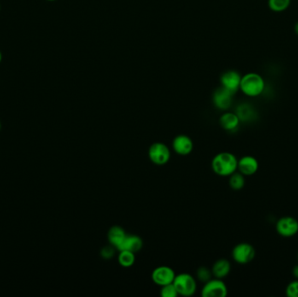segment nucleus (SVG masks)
<instances>
[{"label":"nucleus","instance_id":"nucleus-5","mask_svg":"<svg viewBox=\"0 0 298 297\" xmlns=\"http://www.w3.org/2000/svg\"><path fill=\"white\" fill-rule=\"evenodd\" d=\"M256 257V249L251 244L247 242L235 245L232 250V258L235 263L245 265L251 263Z\"/></svg>","mask_w":298,"mask_h":297},{"label":"nucleus","instance_id":"nucleus-15","mask_svg":"<svg viewBox=\"0 0 298 297\" xmlns=\"http://www.w3.org/2000/svg\"><path fill=\"white\" fill-rule=\"evenodd\" d=\"M231 270V264L227 259L217 260L212 267V275L215 278L224 279L229 275Z\"/></svg>","mask_w":298,"mask_h":297},{"label":"nucleus","instance_id":"nucleus-9","mask_svg":"<svg viewBox=\"0 0 298 297\" xmlns=\"http://www.w3.org/2000/svg\"><path fill=\"white\" fill-rule=\"evenodd\" d=\"M242 76L237 71L229 70L224 72L221 77V84L222 88L228 91L235 94L240 90Z\"/></svg>","mask_w":298,"mask_h":297},{"label":"nucleus","instance_id":"nucleus-28","mask_svg":"<svg viewBox=\"0 0 298 297\" xmlns=\"http://www.w3.org/2000/svg\"><path fill=\"white\" fill-rule=\"evenodd\" d=\"M47 1H55V0H47Z\"/></svg>","mask_w":298,"mask_h":297},{"label":"nucleus","instance_id":"nucleus-29","mask_svg":"<svg viewBox=\"0 0 298 297\" xmlns=\"http://www.w3.org/2000/svg\"><path fill=\"white\" fill-rule=\"evenodd\" d=\"M0 130H1V123H0Z\"/></svg>","mask_w":298,"mask_h":297},{"label":"nucleus","instance_id":"nucleus-8","mask_svg":"<svg viewBox=\"0 0 298 297\" xmlns=\"http://www.w3.org/2000/svg\"><path fill=\"white\" fill-rule=\"evenodd\" d=\"M176 275V273L172 268L168 266H160L157 267L153 270L151 277L152 281L155 284L162 287L165 285L173 283Z\"/></svg>","mask_w":298,"mask_h":297},{"label":"nucleus","instance_id":"nucleus-1","mask_svg":"<svg viewBox=\"0 0 298 297\" xmlns=\"http://www.w3.org/2000/svg\"><path fill=\"white\" fill-rule=\"evenodd\" d=\"M238 159L229 152H222L214 157L211 167L213 172L222 177H229L237 171Z\"/></svg>","mask_w":298,"mask_h":297},{"label":"nucleus","instance_id":"nucleus-19","mask_svg":"<svg viewBox=\"0 0 298 297\" xmlns=\"http://www.w3.org/2000/svg\"><path fill=\"white\" fill-rule=\"evenodd\" d=\"M229 183L233 190H241L244 188L245 176L240 172H235L229 176Z\"/></svg>","mask_w":298,"mask_h":297},{"label":"nucleus","instance_id":"nucleus-6","mask_svg":"<svg viewBox=\"0 0 298 297\" xmlns=\"http://www.w3.org/2000/svg\"><path fill=\"white\" fill-rule=\"evenodd\" d=\"M201 294L202 297H225L228 295V287L223 279H210L204 283Z\"/></svg>","mask_w":298,"mask_h":297},{"label":"nucleus","instance_id":"nucleus-14","mask_svg":"<svg viewBox=\"0 0 298 297\" xmlns=\"http://www.w3.org/2000/svg\"><path fill=\"white\" fill-rule=\"evenodd\" d=\"M219 123L225 131L234 132L238 129L241 120L236 113L226 112L220 117Z\"/></svg>","mask_w":298,"mask_h":297},{"label":"nucleus","instance_id":"nucleus-27","mask_svg":"<svg viewBox=\"0 0 298 297\" xmlns=\"http://www.w3.org/2000/svg\"><path fill=\"white\" fill-rule=\"evenodd\" d=\"M2 61V54H1V52H0V63Z\"/></svg>","mask_w":298,"mask_h":297},{"label":"nucleus","instance_id":"nucleus-24","mask_svg":"<svg viewBox=\"0 0 298 297\" xmlns=\"http://www.w3.org/2000/svg\"><path fill=\"white\" fill-rule=\"evenodd\" d=\"M116 247H113L111 244L108 246H105L102 247L101 250V257L103 259L110 260L113 258V256L115 254V251H116Z\"/></svg>","mask_w":298,"mask_h":297},{"label":"nucleus","instance_id":"nucleus-16","mask_svg":"<svg viewBox=\"0 0 298 297\" xmlns=\"http://www.w3.org/2000/svg\"><path fill=\"white\" fill-rule=\"evenodd\" d=\"M125 230L123 228L119 227V226H113L111 229L108 230L107 233V239L109 241V244L114 247H116L117 250L119 248L120 244L122 243V241L125 239Z\"/></svg>","mask_w":298,"mask_h":297},{"label":"nucleus","instance_id":"nucleus-30","mask_svg":"<svg viewBox=\"0 0 298 297\" xmlns=\"http://www.w3.org/2000/svg\"><path fill=\"white\" fill-rule=\"evenodd\" d=\"M297 260H298V254H297Z\"/></svg>","mask_w":298,"mask_h":297},{"label":"nucleus","instance_id":"nucleus-21","mask_svg":"<svg viewBox=\"0 0 298 297\" xmlns=\"http://www.w3.org/2000/svg\"><path fill=\"white\" fill-rule=\"evenodd\" d=\"M212 271L210 269H207V267H201L196 271V277L201 282H207L212 279Z\"/></svg>","mask_w":298,"mask_h":297},{"label":"nucleus","instance_id":"nucleus-3","mask_svg":"<svg viewBox=\"0 0 298 297\" xmlns=\"http://www.w3.org/2000/svg\"><path fill=\"white\" fill-rule=\"evenodd\" d=\"M173 284L182 296H192L197 290V283L195 277L188 273H181L176 275Z\"/></svg>","mask_w":298,"mask_h":297},{"label":"nucleus","instance_id":"nucleus-17","mask_svg":"<svg viewBox=\"0 0 298 297\" xmlns=\"http://www.w3.org/2000/svg\"><path fill=\"white\" fill-rule=\"evenodd\" d=\"M235 113L237 114L241 121H250L252 119H254L257 116L254 108L251 107L249 104L247 103L239 105L236 108Z\"/></svg>","mask_w":298,"mask_h":297},{"label":"nucleus","instance_id":"nucleus-25","mask_svg":"<svg viewBox=\"0 0 298 297\" xmlns=\"http://www.w3.org/2000/svg\"><path fill=\"white\" fill-rule=\"evenodd\" d=\"M292 275H294L295 279H297L298 280V264L297 265H295L293 268V269H292Z\"/></svg>","mask_w":298,"mask_h":297},{"label":"nucleus","instance_id":"nucleus-12","mask_svg":"<svg viewBox=\"0 0 298 297\" xmlns=\"http://www.w3.org/2000/svg\"><path fill=\"white\" fill-rule=\"evenodd\" d=\"M259 162L258 159L251 155H245L238 160L237 170L244 176H251L258 172Z\"/></svg>","mask_w":298,"mask_h":297},{"label":"nucleus","instance_id":"nucleus-11","mask_svg":"<svg viewBox=\"0 0 298 297\" xmlns=\"http://www.w3.org/2000/svg\"><path fill=\"white\" fill-rule=\"evenodd\" d=\"M235 94L228 91L224 88H218L213 94V103L217 109L226 111L232 106L233 96Z\"/></svg>","mask_w":298,"mask_h":297},{"label":"nucleus","instance_id":"nucleus-4","mask_svg":"<svg viewBox=\"0 0 298 297\" xmlns=\"http://www.w3.org/2000/svg\"><path fill=\"white\" fill-rule=\"evenodd\" d=\"M148 157L157 166H163L168 162L171 157L169 147L162 142H155L148 149Z\"/></svg>","mask_w":298,"mask_h":297},{"label":"nucleus","instance_id":"nucleus-10","mask_svg":"<svg viewBox=\"0 0 298 297\" xmlns=\"http://www.w3.org/2000/svg\"><path fill=\"white\" fill-rule=\"evenodd\" d=\"M172 148L177 154L186 156L192 153L194 148V143L191 138L188 137V135H177L173 140Z\"/></svg>","mask_w":298,"mask_h":297},{"label":"nucleus","instance_id":"nucleus-20","mask_svg":"<svg viewBox=\"0 0 298 297\" xmlns=\"http://www.w3.org/2000/svg\"><path fill=\"white\" fill-rule=\"evenodd\" d=\"M291 0H268V7L272 12L282 13L289 8Z\"/></svg>","mask_w":298,"mask_h":297},{"label":"nucleus","instance_id":"nucleus-13","mask_svg":"<svg viewBox=\"0 0 298 297\" xmlns=\"http://www.w3.org/2000/svg\"><path fill=\"white\" fill-rule=\"evenodd\" d=\"M143 247V240L137 235H126L118 251L127 250L137 253Z\"/></svg>","mask_w":298,"mask_h":297},{"label":"nucleus","instance_id":"nucleus-2","mask_svg":"<svg viewBox=\"0 0 298 297\" xmlns=\"http://www.w3.org/2000/svg\"><path fill=\"white\" fill-rule=\"evenodd\" d=\"M265 89L264 78L257 72H248L242 76L240 90L248 97L254 98L260 96Z\"/></svg>","mask_w":298,"mask_h":297},{"label":"nucleus","instance_id":"nucleus-7","mask_svg":"<svg viewBox=\"0 0 298 297\" xmlns=\"http://www.w3.org/2000/svg\"><path fill=\"white\" fill-rule=\"evenodd\" d=\"M276 229L282 237L295 236L298 233V221L292 216H283L276 222Z\"/></svg>","mask_w":298,"mask_h":297},{"label":"nucleus","instance_id":"nucleus-22","mask_svg":"<svg viewBox=\"0 0 298 297\" xmlns=\"http://www.w3.org/2000/svg\"><path fill=\"white\" fill-rule=\"evenodd\" d=\"M160 294L162 297H176L179 295L173 283L162 286L160 288Z\"/></svg>","mask_w":298,"mask_h":297},{"label":"nucleus","instance_id":"nucleus-23","mask_svg":"<svg viewBox=\"0 0 298 297\" xmlns=\"http://www.w3.org/2000/svg\"><path fill=\"white\" fill-rule=\"evenodd\" d=\"M286 294L289 297H298V280L289 282L286 288Z\"/></svg>","mask_w":298,"mask_h":297},{"label":"nucleus","instance_id":"nucleus-18","mask_svg":"<svg viewBox=\"0 0 298 297\" xmlns=\"http://www.w3.org/2000/svg\"><path fill=\"white\" fill-rule=\"evenodd\" d=\"M135 260H136L135 253L127 250L119 251V256H118V263L123 268L132 267L135 264Z\"/></svg>","mask_w":298,"mask_h":297},{"label":"nucleus","instance_id":"nucleus-26","mask_svg":"<svg viewBox=\"0 0 298 297\" xmlns=\"http://www.w3.org/2000/svg\"><path fill=\"white\" fill-rule=\"evenodd\" d=\"M294 30H295V34L298 36V22H296V24H295Z\"/></svg>","mask_w":298,"mask_h":297}]
</instances>
